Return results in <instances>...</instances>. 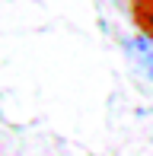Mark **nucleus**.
I'll return each mask as SVG.
<instances>
[{
	"instance_id": "f03ea898",
	"label": "nucleus",
	"mask_w": 153,
	"mask_h": 156,
	"mask_svg": "<svg viewBox=\"0 0 153 156\" xmlns=\"http://www.w3.org/2000/svg\"><path fill=\"white\" fill-rule=\"evenodd\" d=\"M131 16H134V26L141 29V35L153 41V0H134Z\"/></svg>"
},
{
	"instance_id": "f257e3e1",
	"label": "nucleus",
	"mask_w": 153,
	"mask_h": 156,
	"mask_svg": "<svg viewBox=\"0 0 153 156\" xmlns=\"http://www.w3.org/2000/svg\"><path fill=\"white\" fill-rule=\"evenodd\" d=\"M128 54L134 58V64L144 70V73L153 80V41L144 38V35H137V38L128 41Z\"/></svg>"
}]
</instances>
